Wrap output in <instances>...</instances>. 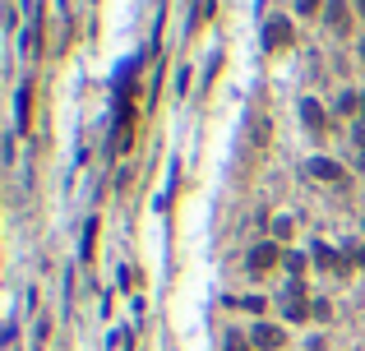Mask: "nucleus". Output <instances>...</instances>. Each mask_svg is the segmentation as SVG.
<instances>
[{
  "instance_id": "obj_1",
  "label": "nucleus",
  "mask_w": 365,
  "mask_h": 351,
  "mask_svg": "<svg viewBox=\"0 0 365 351\" xmlns=\"http://www.w3.org/2000/svg\"><path fill=\"white\" fill-rule=\"evenodd\" d=\"M352 0H328V10H324V23H328L333 33H347L352 28V10H347Z\"/></svg>"
},
{
  "instance_id": "obj_2",
  "label": "nucleus",
  "mask_w": 365,
  "mask_h": 351,
  "mask_svg": "<svg viewBox=\"0 0 365 351\" xmlns=\"http://www.w3.org/2000/svg\"><path fill=\"white\" fill-rule=\"evenodd\" d=\"M250 342H255L259 351H277V347H282V342H287V338H282V329H277V324H255V333H250Z\"/></svg>"
},
{
  "instance_id": "obj_3",
  "label": "nucleus",
  "mask_w": 365,
  "mask_h": 351,
  "mask_svg": "<svg viewBox=\"0 0 365 351\" xmlns=\"http://www.w3.org/2000/svg\"><path fill=\"white\" fill-rule=\"evenodd\" d=\"M282 314H287V319H305V314H310V305H305V291H300L296 282L282 291Z\"/></svg>"
},
{
  "instance_id": "obj_4",
  "label": "nucleus",
  "mask_w": 365,
  "mask_h": 351,
  "mask_svg": "<svg viewBox=\"0 0 365 351\" xmlns=\"http://www.w3.org/2000/svg\"><path fill=\"white\" fill-rule=\"evenodd\" d=\"M287 42H291V23H287V19H268L264 46H268V51H277V46H287Z\"/></svg>"
},
{
  "instance_id": "obj_5",
  "label": "nucleus",
  "mask_w": 365,
  "mask_h": 351,
  "mask_svg": "<svg viewBox=\"0 0 365 351\" xmlns=\"http://www.w3.org/2000/svg\"><path fill=\"white\" fill-rule=\"evenodd\" d=\"M245 263H250V273H268V268L277 263V245H255Z\"/></svg>"
},
{
  "instance_id": "obj_6",
  "label": "nucleus",
  "mask_w": 365,
  "mask_h": 351,
  "mask_svg": "<svg viewBox=\"0 0 365 351\" xmlns=\"http://www.w3.org/2000/svg\"><path fill=\"white\" fill-rule=\"evenodd\" d=\"M310 176H319V180H333V185H347V171L338 162H324V157H314L310 162Z\"/></svg>"
},
{
  "instance_id": "obj_7",
  "label": "nucleus",
  "mask_w": 365,
  "mask_h": 351,
  "mask_svg": "<svg viewBox=\"0 0 365 351\" xmlns=\"http://www.w3.org/2000/svg\"><path fill=\"white\" fill-rule=\"evenodd\" d=\"M314 263H319V268H333V273H343V268H347V254L328 250V245H314Z\"/></svg>"
},
{
  "instance_id": "obj_8",
  "label": "nucleus",
  "mask_w": 365,
  "mask_h": 351,
  "mask_svg": "<svg viewBox=\"0 0 365 351\" xmlns=\"http://www.w3.org/2000/svg\"><path fill=\"white\" fill-rule=\"evenodd\" d=\"M300 116H305V125H310L314 134L324 130V107H319V102H300Z\"/></svg>"
},
{
  "instance_id": "obj_9",
  "label": "nucleus",
  "mask_w": 365,
  "mask_h": 351,
  "mask_svg": "<svg viewBox=\"0 0 365 351\" xmlns=\"http://www.w3.org/2000/svg\"><path fill=\"white\" fill-rule=\"evenodd\" d=\"M28 98H33V93H28V88H19V130H28V125H33V116H28Z\"/></svg>"
},
{
  "instance_id": "obj_10",
  "label": "nucleus",
  "mask_w": 365,
  "mask_h": 351,
  "mask_svg": "<svg viewBox=\"0 0 365 351\" xmlns=\"http://www.w3.org/2000/svg\"><path fill=\"white\" fill-rule=\"evenodd\" d=\"M273 236H277V241H291V236H296V222H291V218H277L273 222Z\"/></svg>"
},
{
  "instance_id": "obj_11",
  "label": "nucleus",
  "mask_w": 365,
  "mask_h": 351,
  "mask_svg": "<svg viewBox=\"0 0 365 351\" xmlns=\"http://www.w3.org/2000/svg\"><path fill=\"white\" fill-rule=\"evenodd\" d=\"M93 241H98V222H88V231H84V259H93Z\"/></svg>"
},
{
  "instance_id": "obj_12",
  "label": "nucleus",
  "mask_w": 365,
  "mask_h": 351,
  "mask_svg": "<svg viewBox=\"0 0 365 351\" xmlns=\"http://www.w3.org/2000/svg\"><path fill=\"white\" fill-rule=\"evenodd\" d=\"M343 254H347V259H352V263H365V245H361V241H352V245H347Z\"/></svg>"
},
{
  "instance_id": "obj_13",
  "label": "nucleus",
  "mask_w": 365,
  "mask_h": 351,
  "mask_svg": "<svg viewBox=\"0 0 365 351\" xmlns=\"http://www.w3.org/2000/svg\"><path fill=\"white\" fill-rule=\"evenodd\" d=\"M227 351H250V342H245L241 333H227Z\"/></svg>"
},
{
  "instance_id": "obj_14",
  "label": "nucleus",
  "mask_w": 365,
  "mask_h": 351,
  "mask_svg": "<svg viewBox=\"0 0 365 351\" xmlns=\"http://www.w3.org/2000/svg\"><path fill=\"white\" fill-rule=\"evenodd\" d=\"M310 314H314V319H333V305H328V300H314Z\"/></svg>"
},
{
  "instance_id": "obj_15",
  "label": "nucleus",
  "mask_w": 365,
  "mask_h": 351,
  "mask_svg": "<svg viewBox=\"0 0 365 351\" xmlns=\"http://www.w3.org/2000/svg\"><path fill=\"white\" fill-rule=\"evenodd\" d=\"M287 268L300 277V273H305V259H300V254H287Z\"/></svg>"
},
{
  "instance_id": "obj_16",
  "label": "nucleus",
  "mask_w": 365,
  "mask_h": 351,
  "mask_svg": "<svg viewBox=\"0 0 365 351\" xmlns=\"http://www.w3.org/2000/svg\"><path fill=\"white\" fill-rule=\"evenodd\" d=\"M296 10H300V14H314V10H319V0H300Z\"/></svg>"
},
{
  "instance_id": "obj_17",
  "label": "nucleus",
  "mask_w": 365,
  "mask_h": 351,
  "mask_svg": "<svg viewBox=\"0 0 365 351\" xmlns=\"http://www.w3.org/2000/svg\"><path fill=\"white\" fill-rule=\"evenodd\" d=\"M356 143H361V148H365V125H356Z\"/></svg>"
},
{
  "instance_id": "obj_18",
  "label": "nucleus",
  "mask_w": 365,
  "mask_h": 351,
  "mask_svg": "<svg viewBox=\"0 0 365 351\" xmlns=\"http://www.w3.org/2000/svg\"><path fill=\"white\" fill-rule=\"evenodd\" d=\"M352 10H356V14H365V0H352Z\"/></svg>"
},
{
  "instance_id": "obj_19",
  "label": "nucleus",
  "mask_w": 365,
  "mask_h": 351,
  "mask_svg": "<svg viewBox=\"0 0 365 351\" xmlns=\"http://www.w3.org/2000/svg\"><path fill=\"white\" fill-rule=\"evenodd\" d=\"M361 51H365V46H361Z\"/></svg>"
}]
</instances>
